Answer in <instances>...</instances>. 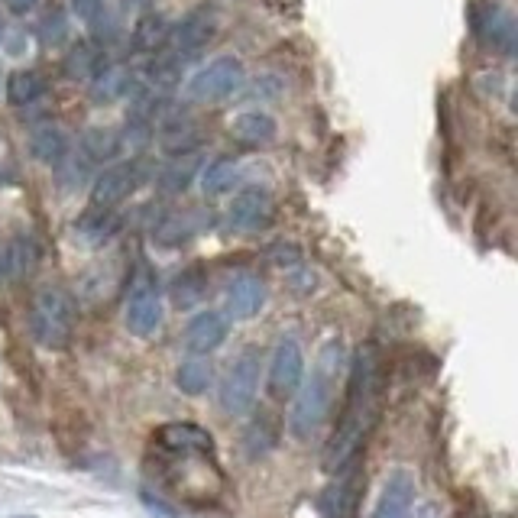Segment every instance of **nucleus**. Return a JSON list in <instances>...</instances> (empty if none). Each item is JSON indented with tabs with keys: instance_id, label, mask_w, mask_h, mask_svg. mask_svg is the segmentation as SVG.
I'll list each match as a JSON object with an SVG mask.
<instances>
[{
	"instance_id": "nucleus-1",
	"label": "nucleus",
	"mask_w": 518,
	"mask_h": 518,
	"mask_svg": "<svg viewBox=\"0 0 518 518\" xmlns=\"http://www.w3.org/2000/svg\"><path fill=\"white\" fill-rule=\"evenodd\" d=\"M383 363H379V350L366 344L357 350L350 366V383H347V408L340 415V425L334 431L331 444L324 451V470L334 473L344 467L347 460L360 457L366 438L376 428L379 405H383Z\"/></svg>"
},
{
	"instance_id": "nucleus-2",
	"label": "nucleus",
	"mask_w": 518,
	"mask_h": 518,
	"mask_svg": "<svg viewBox=\"0 0 518 518\" xmlns=\"http://www.w3.org/2000/svg\"><path fill=\"white\" fill-rule=\"evenodd\" d=\"M337 370H344V347L337 340H327L318 353V363L311 370L308 383L302 392L295 395L292 415H289V431L295 438H311L324 418L331 415L334 408V392H337Z\"/></svg>"
},
{
	"instance_id": "nucleus-3",
	"label": "nucleus",
	"mask_w": 518,
	"mask_h": 518,
	"mask_svg": "<svg viewBox=\"0 0 518 518\" xmlns=\"http://www.w3.org/2000/svg\"><path fill=\"white\" fill-rule=\"evenodd\" d=\"M75 321H78V305L65 289L49 285V289L36 292L30 308V334L39 347L49 350L65 347L75 334Z\"/></svg>"
},
{
	"instance_id": "nucleus-4",
	"label": "nucleus",
	"mask_w": 518,
	"mask_h": 518,
	"mask_svg": "<svg viewBox=\"0 0 518 518\" xmlns=\"http://www.w3.org/2000/svg\"><path fill=\"white\" fill-rule=\"evenodd\" d=\"M243 78H247V72H243V62L234 59V56H221V59L208 62L201 72H195L192 78H188L185 91H188V98L192 101L211 104V101H224L234 91H240Z\"/></svg>"
},
{
	"instance_id": "nucleus-5",
	"label": "nucleus",
	"mask_w": 518,
	"mask_h": 518,
	"mask_svg": "<svg viewBox=\"0 0 518 518\" xmlns=\"http://www.w3.org/2000/svg\"><path fill=\"white\" fill-rule=\"evenodd\" d=\"M256 386H259V357L253 350H247L227 366L221 383V408L227 415H247L256 402Z\"/></svg>"
},
{
	"instance_id": "nucleus-6",
	"label": "nucleus",
	"mask_w": 518,
	"mask_h": 518,
	"mask_svg": "<svg viewBox=\"0 0 518 518\" xmlns=\"http://www.w3.org/2000/svg\"><path fill=\"white\" fill-rule=\"evenodd\" d=\"M363 489V473H360V457L347 460L344 467L331 473V483L321 493V515L324 518H353Z\"/></svg>"
},
{
	"instance_id": "nucleus-7",
	"label": "nucleus",
	"mask_w": 518,
	"mask_h": 518,
	"mask_svg": "<svg viewBox=\"0 0 518 518\" xmlns=\"http://www.w3.org/2000/svg\"><path fill=\"white\" fill-rule=\"evenodd\" d=\"M143 182V166L140 162H120V166L104 169L91 188V204L98 211H111L120 201H127Z\"/></svg>"
},
{
	"instance_id": "nucleus-8",
	"label": "nucleus",
	"mask_w": 518,
	"mask_h": 518,
	"mask_svg": "<svg viewBox=\"0 0 518 518\" xmlns=\"http://www.w3.org/2000/svg\"><path fill=\"white\" fill-rule=\"evenodd\" d=\"M124 324H127V331L136 337H149L162 324V298H159V289L146 276L133 282Z\"/></svg>"
},
{
	"instance_id": "nucleus-9",
	"label": "nucleus",
	"mask_w": 518,
	"mask_h": 518,
	"mask_svg": "<svg viewBox=\"0 0 518 518\" xmlns=\"http://www.w3.org/2000/svg\"><path fill=\"white\" fill-rule=\"evenodd\" d=\"M305 376V357L295 340H279L276 353L269 360V395L272 399H289L302 386Z\"/></svg>"
},
{
	"instance_id": "nucleus-10",
	"label": "nucleus",
	"mask_w": 518,
	"mask_h": 518,
	"mask_svg": "<svg viewBox=\"0 0 518 518\" xmlns=\"http://www.w3.org/2000/svg\"><path fill=\"white\" fill-rule=\"evenodd\" d=\"M227 331H230V324L221 311H201V315L188 321L182 344L192 357H208L211 350H217L227 340Z\"/></svg>"
},
{
	"instance_id": "nucleus-11",
	"label": "nucleus",
	"mask_w": 518,
	"mask_h": 518,
	"mask_svg": "<svg viewBox=\"0 0 518 518\" xmlns=\"http://www.w3.org/2000/svg\"><path fill=\"white\" fill-rule=\"evenodd\" d=\"M412 502H415V480L408 470H395L383 493H379L373 515L370 518H408L412 515Z\"/></svg>"
},
{
	"instance_id": "nucleus-12",
	"label": "nucleus",
	"mask_w": 518,
	"mask_h": 518,
	"mask_svg": "<svg viewBox=\"0 0 518 518\" xmlns=\"http://www.w3.org/2000/svg\"><path fill=\"white\" fill-rule=\"evenodd\" d=\"M272 201L263 188H243V192L230 201L227 208V224L234 230H259L269 224Z\"/></svg>"
},
{
	"instance_id": "nucleus-13",
	"label": "nucleus",
	"mask_w": 518,
	"mask_h": 518,
	"mask_svg": "<svg viewBox=\"0 0 518 518\" xmlns=\"http://www.w3.org/2000/svg\"><path fill=\"white\" fill-rule=\"evenodd\" d=\"M217 33V20L214 13L208 10H198V13H188V17L175 26L172 33V46H175V56H195V52H201L204 46L211 43Z\"/></svg>"
},
{
	"instance_id": "nucleus-14",
	"label": "nucleus",
	"mask_w": 518,
	"mask_h": 518,
	"mask_svg": "<svg viewBox=\"0 0 518 518\" xmlns=\"http://www.w3.org/2000/svg\"><path fill=\"white\" fill-rule=\"evenodd\" d=\"M266 305V285L256 276H237L227 289V315L234 321H250Z\"/></svg>"
},
{
	"instance_id": "nucleus-15",
	"label": "nucleus",
	"mask_w": 518,
	"mask_h": 518,
	"mask_svg": "<svg viewBox=\"0 0 518 518\" xmlns=\"http://www.w3.org/2000/svg\"><path fill=\"white\" fill-rule=\"evenodd\" d=\"M276 120L263 111H247L234 117V124H230V133H234V140L243 143V146H269L276 140Z\"/></svg>"
},
{
	"instance_id": "nucleus-16",
	"label": "nucleus",
	"mask_w": 518,
	"mask_h": 518,
	"mask_svg": "<svg viewBox=\"0 0 518 518\" xmlns=\"http://www.w3.org/2000/svg\"><path fill=\"white\" fill-rule=\"evenodd\" d=\"M476 33H480L486 46L502 49V52H509L515 43V23H512L509 13L499 10V7H489L483 17L476 20Z\"/></svg>"
},
{
	"instance_id": "nucleus-17",
	"label": "nucleus",
	"mask_w": 518,
	"mask_h": 518,
	"mask_svg": "<svg viewBox=\"0 0 518 518\" xmlns=\"http://www.w3.org/2000/svg\"><path fill=\"white\" fill-rule=\"evenodd\" d=\"M156 438L162 447H169V451H211V434L198 425H188V421L166 425Z\"/></svg>"
},
{
	"instance_id": "nucleus-18",
	"label": "nucleus",
	"mask_w": 518,
	"mask_h": 518,
	"mask_svg": "<svg viewBox=\"0 0 518 518\" xmlns=\"http://www.w3.org/2000/svg\"><path fill=\"white\" fill-rule=\"evenodd\" d=\"M30 153L39 162H46V166H59V162L65 159V153H68V136H65V130L56 127V124L36 127L30 133Z\"/></svg>"
},
{
	"instance_id": "nucleus-19",
	"label": "nucleus",
	"mask_w": 518,
	"mask_h": 518,
	"mask_svg": "<svg viewBox=\"0 0 518 518\" xmlns=\"http://www.w3.org/2000/svg\"><path fill=\"white\" fill-rule=\"evenodd\" d=\"M237 179H240V162L230 156H221L201 172V188H204V195H224L237 185Z\"/></svg>"
},
{
	"instance_id": "nucleus-20",
	"label": "nucleus",
	"mask_w": 518,
	"mask_h": 518,
	"mask_svg": "<svg viewBox=\"0 0 518 518\" xmlns=\"http://www.w3.org/2000/svg\"><path fill=\"white\" fill-rule=\"evenodd\" d=\"M46 94V78L39 72H13L7 78V101L13 107L36 104Z\"/></svg>"
},
{
	"instance_id": "nucleus-21",
	"label": "nucleus",
	"mask_w": 518,
	"mask_h": 518,
	"mask_svg": "<svg viewBox=\"0 0 518 518\" xmlns=\"http://www.w3.org/2000/svg\"><path fill=\"white\" fill-rule=\"evenodd\" d=\"M175 383H179V389H182L185 395H201V392H208L211 383H214L211 363L204 360V357L185 360V363L179 366V373H175Z\"/></svg>"
},
{
	"instance_id": "nucleus-22",
	"label": "nucleus",
	"mask_w": 518,
	"mask_h": 518,
	"mask_svg": "<svg viewBox=\"0 0 518 518\" xmlns=\"http://www.w3.org/2000/svg\"><path fill=\"white\" fill-rule=\"evenodd\" d=\"M169 23L159 17V13H146V17L133 26V46L143 52H159L169 39Z\"/></svg>"
},
{
	"instance_id": "nucleus-23",
	"label": "nucleus",
	"mask_w": 518,
	"mask_h": 518,
	"mask_svg": "<svg viewBox=\"0 0 518 518\" xmlns=\"http://www.w3.org/2000/svg\"><path fill=\"white\" fill-rule=\"evenodd\" d=\"M81 153L94 162H104V159H114L120 153V136L114 130H104V127H91L81 136Z\"/></svg>"
},
{
	"instance_id": "nucleus-24",
	"label": "nucleus",
	"mask_w": 518,
	"mask_h": 518,
	"mask_svg": "<svg viewBox=\"0 0 518 518\" xmlns=\"http://www.w3.org/2000/svg\"><path fill=\"white\" fill-rule=\"evenodd\" d=\"M195 169H198V159L195 156H179L166 172L159 175V188H162V192H169V195L185 192L188 182H192Z\"/></svg>"
},
{
	"instance_id": "nucleus-25",
	"label": "nucleus",
	"mask_w": 518,
	"mask_h": 518,
	"mask_svg": "<svg viewBox=\"0 0 518 518\" xmlns=\"http://www.w3.org/2000/svg\"><path fill=\"white\" fill-rule=\"evenodd\" d=\"M201 143V133H198V127L195 124H172V127H166V133H162V146L169 149V153H175V156H192V149Z\"/></svg>"
},
{
	"instance_id": "nucleus-26",
	"label": "nucleus",
	"mask_w": 518,
	"mask_h": 518,
	"mask_svg": "<svg viewBox=\"0 0 518 518\" xmlns=\"http://www.w3.org/2000/svg\"><path fill=\"white\" fill-rule=\"evenodd\" d=\"M98 65H101V59L91 46H78L72 56L65 59V68H68V75L72 78H94Z\"/></svg>"
},
{
	"instance_id": "nucleus-27",
	"label": "nucleus",
	"mask_w": 518,
	"mask_h": 518,
	"mask_svg": "<svg viewBox=\"0 0 518 518\" xmlns=\"http://www.w3.org/2000/svg\"><path fill=\"white\" fill-rule=\"evenodd\" d=\"M201 292H204V282H201L198 272H188V276H182L179 282H175V302H179V305L198 302Z\"/></svg>"
},
{
	"instance_id": "nucleus-28",
	"label": "nucleus",
	"mask_w": 518,
	"mask_h": 518,
	"mask_svg": "<svg viewBox=\"0 0 518 518\" xmlns=\"http://www.w3.org/2000/svg\"><path fill=\"white\" fill-rule=\"evenodd\" d=\"M72 10L78 13L81 20H94L101 10V0H72Z\"/></svg>"
},
{
	"instance_id": "nucleus-29",
	"label": "nucleus",
	"mask_w": 518,
	"mask_h": 518,
	"mask_svg": "<svg viewBox=\"0 0 518 518\" xmlns=\"http://www.w3.org/2000/svg\"><path fill=\"white\" fill-rule=\"evenodd\" d=\"M33 4H36V0H7V7H10L13 13H26Z\"/></svg>"
},
{
	"instance_id": "nucleus-30",
	"label": "nucleus",
	"mask_w": 518,
	"mask_h": 518,
	"mask_svg": "<svg viewBox=\"0 0 518 518\" xmlns=\"http://www.w3.org/2000/svg\"><path fill=\"white\" fill-rule=\"evenodd\" d=\"M7 276H10V272H7V250L0 247V282H4Z\"/></svg>"
},
{
	"instance_id": "nucleus-31",
	"label": "nucleus",
	"mask_w": 518,
	"mask_h": 518,
	"mask_svg": "<svg viewBox=\"0 0 518 518\" xmlns=\"http://www.w3.org/2000/svg\"><path fill=\"white\" fill-rule=\"evenodd\" d=\"M415 518H441V512L438 509H434V506H425V509H421Z\"/></svg>"
},
{
	"instance_id": "nucleus-32",
	"label": "nucleus",
	"mask_w": 518,
	"mask_h": 518,
	"mask_svg": "<svg viewBox=\"0 0 518 518\" xmlns=\"http://www.w3.org/2000/svg\"><path fill=\"white\" fill-rule=\"evenodd\" d=\"M130 7H146V4H153V0H127Z\"/></svg>"
},
{
	"instance_id": "nucleus-33",
	"label": "nucleus",
	"mask_w": 518,
	"mask_h": 518,
	"mask_svg": "<svg viewBox=\"0 0 518 518\" xmlns=\"http://www.w3.org/2000/svg\"><path fill=\"white\" fill-rule=\"evenodd\" d=\"M17 518H23V515H17Z\"/></svg>"
}]
</instances>
